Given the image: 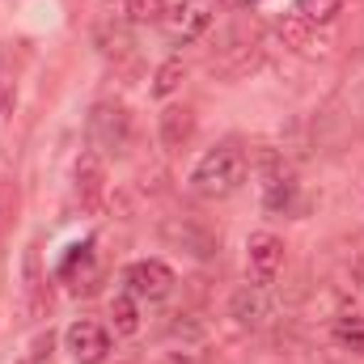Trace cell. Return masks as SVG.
I'll return each instance as SVG.
<instances>
[{
    "label": "cell",
    "instance_id": "cell-1",
    "mask_svg": "<svg viewBox=\"0 0 364 364\" xmlns=\"http://www.w3.org/2000/svg\"><path fill=\"white\" fill-rule=\"evenodd\" d=\"M246 170H250V157L242 144H216L199 157V166L191 170V191L203 195V199H229L242 182H246Z\"/></svg>",
    "mask_w": 364,
    "mask_h": 364
},
{
    "label": "cell",
    "instance_id": "cell-2",
    "mask_svg": "<svg viewBox=\"0 0 364 364\" xmlns=\"http://www.w3.org/2000/svg\"><path fill=\"white\" fill-rule=\"evenodd\" d=\"M90 149L102 157H123L132 149V119L119 102H97L90 110Z\"/></svg>",
    "mask_w": 364,
    "mask_h": 364
},
{
    "label": "cell",
    "instance_id": "cell-3",
    "mask_svg": "<svg viewBox=\"0 0 364 364\" xmlns=\"http://www.w3.org/2000/svg\"><path fill=\"white\" fill-rule=\"evenodd\" d=\"M216 0H174L170 9H166V30H170V38L174 43H195L199 34H208L212 30V21H216Z\"/></svg>",
    "mask_w": 364,
    "mask_h": 364
},
{
    "label": "cell",
    "instance_id": "cell-4",
    "mask_svg": "<svg viewBox=\"0 0 364 364\" xmlns=\"http://www.w3.org/2000/svg\"><path fill=\"white\" fill-rule=\"evenodd\" d=\"M123 284H127V292H132L136 301H161V296H170V288H174V272H170L161 259H136V263L123 272Z\"/></svg>",
    "mask_w": 364,
    "mask_h": 364
},
{
    "label": "cell",
    "instance_id": "cell-5",
    "mask_svg": "<svg viewBox=\"0 0 364 364\" xmlns=\"http://www.w3.org/2000/svg\"><path fill=\"white\" fill-rule=\"evenodd\" d=\"M284 267V242L275 237V233H250V242H246V272H250V284H259V288H267L275 284V275Z\"/></svg>",
    "mask_w": 364,
    "mask_h": 364
},
{
    "label": "cell",
    "instance_id": "cell-6",
    "mask_svg": "<svg viewBox=\"0 0 364 364\" xmlns=\"http://www.w3.org/2000/svg\"><path fill=\"white\" fill-rule=\"evenodd\" d=\"M64 343H68V352H73V360L77 364H102L106 356H110V335H106V326L85 322V318L68 326Z\"/></svg>",
    "mask_w": 364,
    "mask_h": 364
},
{
    "label": "cell",
    "instance_id": "cell-7",
    "mask_svg": "<svg viewBox=\"0 0 364 364\" xmlns=\"http://www.w3.org/2000/svg\"><path fill=\"white\" fill-rule=\"evenodd\" d=\"M229 314H233V322H237L242 331L267 326V318H272V296H267V288L242 284V288L233 292V301H229Z\"/></svg>",
    "mask_w": 364,
    "mask_h": 364
},
{
    "label": "cell",
    "instance_id": "cell-8",
    "mask_svg": "<svg viewBox=\"0 0 364 364\" xmlns=\"http://www.w3.org/2000/svg\"><path fill=\"white\" fill-rule=\"evenodd\" d=\"M77 199L81 208H97L106 199V157L97 149H85L77 157Z\"/></svg>",
    "mask_w": 364,
    "mask_h": 364
},
{
    "label": "cell",
    "instance_id": "cell-9",
    "mask_svg": "<svg viewBox=\"0 0 364 364\" xmlns=\"http://www.w3.org/2000/svg\"><path fill=\"white\" fill-rule=\"evenodd\" d=\"M166 237H170L174 246H182V250H191L195 259H216V250H220V242L212 237V229H203V225L191 220V216L166 225Z\"/></svg>",
    "mask_w": 364,
    "mask_h": 364
},
{
    "label": "cell",
    "instance_id": "cell-10",
    "mask_svg": "<svg viewBox=\"0 0 364 364\" xmlns=\"http://www.w3.org/2000/svg\"><path fill=\"white\" fill-rule=\"evenodd\" d=\"M60 279H68L73 292H90L93 288V242L68 250V259L60 263Z\"/></svg>",
    "mask_w": 364,
    "mask_h": 364
},
{
    "label": "cell",
    "instance_id": "cell-11",
    "mask_svg": "<svg viewBox=\"0 0 364 364\" xmlns=\"http://www.w3.org/2000/svg\"><path fill=\"white\" fill-rule=\"evenodd\" d=\"M191 132H195L191 106H166V110H161V144H166V149H182V144L191 140Z\"/></svg>",
    "mask_w": 364,
    "mask_h": 364
},
{
    "label": "cell",
    "instance_id": "cell-12",
    "mask_svg": "<svg viewBox=\"0 0 364 364\" xmlns=\"http://www.w3.org/2000/svg\"><path fill=\"white\" fill-rule=\"evenodd\" d=\"M110 326H114V335H136L140 331V305H136L132 292H119L110 301Z\"/></svg>",
    "mask_w": 364,
    "mask_h": 364
},
{
    "label": "cell",
    "instance_id": "cell-13",
    "mask_svg": "<svg viewBox=\"0 0 364 364\" xmlns=\"http://www.w3.org/2000/svg\"><path fill=\"white\" fill-rule=\"evenodd\" d=\"M263 199H267V208H272V212L292 208V199H296V178H292L284 166L272 170V174H267V195H263Z\"/></svg>",
    "mask_w": 364,
    "mask_h": 364
},
{
    "label": "cell",
    "instance_id": "cell-14",
    "mask_svg": "<svg viewBox=\"0 0 364 364\" xmlns=\"http://www.w3.org/2000/svg\"><path fill=\"white\" fill-rule=\"evenodd\" d=\"M343 13V0H296V17L309 26H331Z\"/></svg>",
    "mask_w": 364,
    "mask_h": 364
},
{
    "label": "cell",
    "instance_id": "cell-15",
    "mask_svg": "<svg viewBox=\"0 0 364 364\" xmlns=\"http://www.w3.org/2000/svg\"><path fill=\"white\" fill-rule=\"evenodd\" d=\"M26 309L30 314H38L43 309V275H38V246H30L26 250Z\"/></svg>",
    "mask_w": 364,
    "mask_h": 364
},
{
    "label": "cell",
    "instance_id": "cell-16",
    "mask_svg": "<svg viewBox=\"0 0 364 364\" xmlns=\"http://www.w3.org/2000/svg\"><path fill=\"white\" fill-rule=\"evenodd\" d=\"M335 339H339L343 348H352V352L364 356V314H343V318L335 322Z\"/></svg>",
    "mask_w": 364,
    "mask_h": 364
},
{
    "label": "cell",
    "instance_id": "cell-17",
    "mask_svg": "<svg viewBox=\"0 0 364 364\" xmlns=\"http://www.w3.org/2000/svg\"><path fill=\"white\" fill-rule=\"evenodd\" d=\"M166 9H170L166 0H123L127 21H136V26H153V21H161Z\"/></svg>",
    "mask_w": 364,
    "mask_h": 364
},
{
    "label": "cell",
    "instance_id": "cell-18",
    "mask_svg": "<svg viewBox=\"0 0 364 364\" xmlns=\"http://www.w3.org/2000/svg\"><path fill=\"white\" fill-rule=\"evenodd\" d=\"M182 81H186V68H182V60H166V64L157 68V77H153V93H157V97H170V93L182 85Z\"/></svg>",
    "mask_w": 364,
    "mask_h": 364
},
{
    "label": "cell",
    "instance_id": "cell-19",
    "mask_svg": "<svg viewBox=\"0 0 364 364\" xmlns=\"http://www.w3.org/2000/svg\"><path fill=\"white\" fill-rule=\"evenodd\" d=\"M97 43H102V55H110V60H123V55H132V38L114 26V30H97Z\"/></svg>",
    "mask_w": 364,
    "mask_h": 364
},
{
    "label": "cell",
    "instance_id": "cell-20",
    "mask_svg": "<svg viewBox=\"0 0 364 364\" xmlns=\"http://www.w3.org/2000/svg\"><path fill=\"white\" fill-rule=\"evenodd\" d=\"M279 34H284V43H292L296 51H314L309 21H301V17H288V21H279Z\"/></svg>",
    "mask_w": 364,
    "mask_h": 364
},
{
    "label": "cell",
    "instance_id": "cell-21",
    "mask_svg": "<svg viewBox=\"0 0 364 364\" xmlns=\"http://www.w3.org/2000/svg\"><path fill=\"white\" fill-rule=\"evenodd\" d=\"M51 348H55V335H51V331H47V335H38V339H34V348H30V360H26V364L51 360Z\"/></svg>",
    "mask_w": 364,
    "mask_h": 364
},
{
    "label": "cell",
    "instance_id": "cell-22",
    "mask_svg": "<svg viewBox=\"0 0 364 364\" xmlns=\"http://www.w3.org/2000/svg\"><path fill=\"white\" fill-rule=\"evenodd\" d=\"M216 4H233V0H216Z\"/></svg>",
    "mask_w": 364,
    "mask_h": 364
}]
</instances>
